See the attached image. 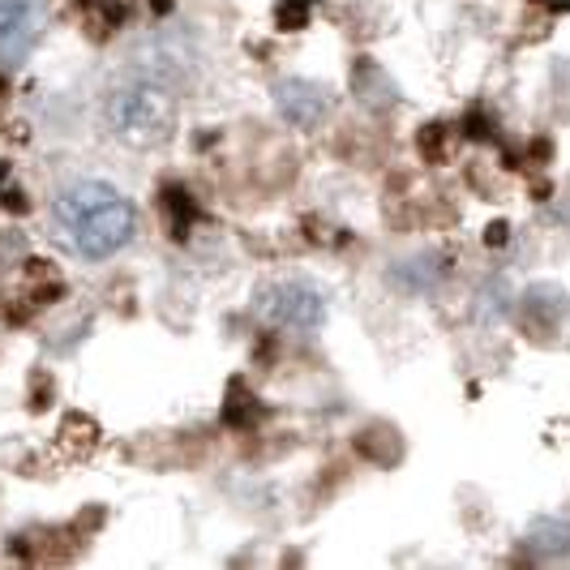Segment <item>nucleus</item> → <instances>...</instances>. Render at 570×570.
<instances>
[{
	"label": "nucleus",
	"instance_id": "obj_1",
	"mask_svg": "<svg viewBox=\"0 0 570 570\" xmlns=\"http://www.w3.org/2000/svg\"><path fill=\"white\" fill-rule=\"evenodd\" d=\"M134 202L104 180H78L57 198V228L73 254L104 262L120 254L134 236Z\"/></svg>",
	"mask_w": 570,
	"mask_h": 570
},
{
	"label": "nucleus",
	"instance_id": "obj_2",
	"mask_svg": "<svg viewBox=\"0 0 570 570\" xmlns=\"http://www.w3.org/2000/svg\"><path fill=\"white\" fill-rule=\"evenodd\" d=\"M104 116L112 125V134L120 142L138 146H159L171 138L176 129V99L168 95V86H159L155 78H129L108 90Z\"/></svg>",
	"mask_w": 570,
	"mask_h": 570
},
{
	"label": "nucleus",
	"instance_id": "obj_3",
	"mask_svg": "<svg viewBox=\"0 0 570 570\" xmlns=\"http://www.w3.org/2000/svg\"><path fill=\"white\" fill-rule=\"evenodd\" d=\"M257 314L266 317L271 326L279 331H296V335H309L326 322V296L314 284H301V279H284V284L262 287L257 296Z\"/></svg>",
	"mask_w": 570,
	"mask_h": 570
},
{
	"label": "nucleus",
	"instance_id": "obj_4",
	"mask_svg": "<svg viewBox=\"0 0 570 570\" xmlns=\"http://www.w3.org/2000/svg\"><path fill=\"white\" fill-rule=\"evenodd\" d=\"M43 35L39 0H0V65H22Z\"/></svg>",
	"mask_w": 570,
	"mask_h": 570
},
{
	"label": "nucleus",
	"instance_id": "obj_5",
	"mask_svg": "<svg viewBox=\"0 0 570 570\" xmlns=\"http://www.w3.org/2000/svg\"><path fill=\"white\" fill-rule=\"evenodd\" d=\"M271 95H275V108L292 129H317L335 108L331 90L322 82H309V78H284V82H275Z\"/></svg>",
	"mask_w": 570,
	"mask_h": 570
},
{
	"label": "nucleus",
	"instance_id": "obj_6",
	"mask_svg": "<svg viewBox=\"0 0 570 570\" xmlns=\"http://www.w3.org/2000/svg\"><path fill=\"white\" fill-rule=\"evenodd\" d=\"M523 326L537 335H553L562 322L570 317V292L558 284H537L523 292Z\"/></svg>",
	"mask_w": 570,
	"mask_h": 570
},
{
	"label": "nucleus",
	"instance_id": "obj_7",
	"mask_svg": "<svg viewBox=\"0 0 570 570\" xmlns=\"http://www.w3.org/2000/svg\"><path fill=\"white\" fill-rule=\"evenodd\" d=\"M523 544L532 549V558H544V562L570 558V523L567 519H537Z\"/></svg>",
	"mask_w": 570,
	"mask_h": 570
},
{
	"label": "nucleus",
	"instance_id": "obj_8",
	"mask_svg": "<svg viewBox=\"0 0 570 570\" xmlns=\"http://www.w3.org/2000/svg\"><path fill=\"white\" fill-rule=\"evenodd\" d=\"M352 82H356V95H361L370 108H391V104H395V82H391L373 60H361V65H356Z\"/></svg>",
	"mask_w": 570,
	"mask_h": 570
},
{
	"label": "nucleus",
	"instance_id": "obj_9",
	"mask_svg": "<svg viewBox=\"0 0 570 570\" xmlns=\"http://www.w3.org/2000/svg\"><path fill=\"white\" fill-rule=\"evenodd\" d=\"M164 206L171 210V236H185L189 224H194V215H198L189 194H185V189H168V194H164Z\"/></svg>",
	"mask_w": 570,
	"mask_h": 570
}]
</instances>
